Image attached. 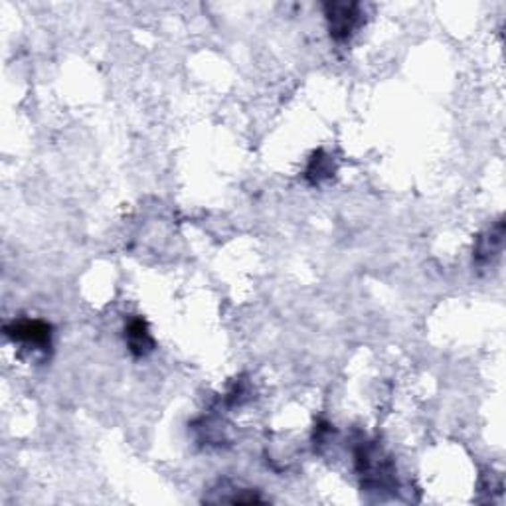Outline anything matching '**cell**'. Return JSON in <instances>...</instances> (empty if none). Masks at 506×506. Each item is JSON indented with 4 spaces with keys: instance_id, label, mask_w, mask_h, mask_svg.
Listing matches in <instances>:
<instances>
[{
    "instance_id": "obj_1",
    "label": "cell",
    "mask_w": 506,
    "mask_h": 506,
    "mask_svg": "<svg viewBox=\"0 0 506 506\" xmlns=\"http://www.w3.org/2000/svg\"><path fill=\"white\" fill-rule=\"evenodd\" d=\"M356 468H358L364 485L372 489H386L393 483V468L390 459L384 457L382 449L374 443L362 442L356 449Z\"/></svg>"
},
{
    "instance_id": "obj_2",
    "label": "cell",
    "mask_w": 506,
    "mask_h": 506,
    "mask_svg": "<svg viewBox=\"0 0 506 506\" xmlns=\"http://www.w3.org/2000/svg\"><path fill=\"white\" fill-rule=\"evenodd\" d=\"M4 334L13 342L24 344L28 349L48 350L52 346V326L38 318H18L4 326Z\"/></svg>"
},
{
    "instance_id": "obj_3",
    "label": "cell",
    "mask_w": 506,
    "mask_h": 506,
    "mask_svg": "<svg viewBox=\"0 0 506 506\" xmlns=\"http://www.w3.org/2000/svg\"><path fill=\"white\" fill-rule=\"evenodd\" d=\"M325 14L336 42H346L360 26V6L354 3H329L325 4Z\"/></svg>"
},
{
    "instance_id": "obj_4",
    "label": "cell",
    "mask_w": 506,
    "mask_h": 506,
    "mask_svg": "<svg viewBox=\"0 0 506 506\" xmlns=\"http://www.w3.org/2000/svg\"><path fill=\"white\" fill-rule=\"evenodd\" d=\"M125 341L129 346V352L140 358V356H147L155 350V339L151 331H148V325L143 318H131L125 326Z\"/></svg>"
},
{
    "instance_id": "obj_5",
    "label": "cell",
    "mask_w": 506,
    "mask_h": 506,
    "mask_svg": "<svg viewBox=\"0 0 506 506\" xmlns=\"http://www.w3.org/2000/svg\"><path fill=\"white\" fill-rule=\"evenodd\" d=\"M502 241H504V223L502 220H499L486 230L483 236H479L475 246V261L476 266H486L489 261H493L499 251L502 249Z\"/></svg>"
},
{
    "instance_id": "obj_6",
    "label": "cell",
    "mask_w": 506,
    "mask_h": 506,
    "mask_svg": "<svg viewBox=\"0 0 506 506\" xmlns=\"http://www.w3.org/2000/svg\"><path fill=\"white\" fill-rule=\"evenodd\" d=\"M333 173H334L333 158L329 155H325L323 151H316L311 161H308L305 176L311 184H321L323 181H326V178H331Z\"/></svg>"
}]
</instances>
